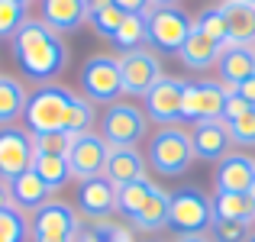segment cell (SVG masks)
Returning a JSON list of instances; mask_svg holds the SVG:
<instances>
[{
	"label": "cell",
	"mask_w": 255,
	"mask_h": 242,
	"mask_svg": "<svg viewBox=\"0 0 255 242\" xmlns=\"http://www.w3.org/2000/svg\"><path fill=\"white\" fill-rule=\"evenodd\" d=\"M10 45H13L16 65L32 81H52L68 65V45L42 19H26L16 29V36L10 39Z\"/></svg>",
	"instance_id": "cell-1"
},
{
	"label": "cell",
	"mask_w": 255,
	"mask_h": 242,
	"mask_svg": "<svg viewBox=\"0 0 255 242\" xmlns=\"http://www.w3.org/2000/svg\"><path fill=\"white\" fill-rule=\"evenodd\" d=\"M71 104V91L58 84H45L26 100V129L32 136H45V132H65V113Z\"/></svg>",
	"instance_id": "cell-2"
},
{
	"label": "cell",
	"mask_w": 255,
	"mask_h": 242,
	"mask_svg": "<svg viewBox=\"0 0 255 242\" xmlns=\"http://www.w3.org/2000/svg\"><path fill=\"white\" fill-rule=\"evenodd\" d=\"M191 161H194L191 132L181 126H162L149 145V165L162 178H178L191 168Z\"/></svg>",
	"instance_id": "cell-3"
},
{
	"label": "cell",
	"mask_w": 255,
	"mask_h": 242,
	"mask_svg": "<svg viewBox=\"0 0 255 242\" xmlns=\"http://www.w3.org/2000/svg\"><path fill=\"white\" fill-rule=\"evenodd\" d=\"M81 87H84V97L91 104H117L123 97V71H120V58L117 55H91L81 68Z\"/></svg>",
	"instance_id": "cell-4"
},
{
	"label": "cell",
	"mask_w": 255,
	"mask_h": 242,
	"mask_svg": "<svg viewBox=\"0 0 255 242\" xmlns=\"http://www.w3.org/2000/svg\"><path fill=\"white\" fill-rule=\"evenodd\" d=\"M145 129H149V117L136 104L117 100L100 117V136L107 139L110 149H136V142L145 136Z\"/></svg>",
	"instance_id": "cell-5"
},
{
	"label": "cell",
	"mask_w": 255,
	"mask_h": 242,
	"mask_svg": "<svg viewBox=\"0 0 255 242\" xmlns=\"http://www.w3.org/2000/svg\"><path fill=\"white\" fill-rule=\"evenodd\" d=\"M210 223H213V207L207 194H200L197 187H184V191L171 194L168 230H174L178 236H204Z\"/></svg>",
	"instance_id": "cell-6"
},
{
	"label": "cell",
	"mask_w": 255,
	"mask_h": 242,
	"mask_svg": "<svg viewBox=\"0 0 255 242\" xmlns=\"http://www.w3.org/2000/svg\"><path fill=\"white\" fill-rule=\"evenodd\" d=\"M32 242H75L81 233V217L65 200H49L32 213Z\"/></svg>",
	"instance_id": "cell-7"
},
{
	"label": "cell",
	"mask_w": 255,
	"mask_h": 242,
	"mask_svg": "<svg viewBox=\"0 0 255 242\" xmlns=\"http://www.w3.org/2000/svg\"><path fill=\"white\" fill-rule=\"evenodd\" d=\"M236 87L223 81H187L184 84V100H181V120L200 123V120H220L223 104Z\"/></svg>",
	"instance_id": "cell-8"
},
{
	"label": "cell",
	"mask_w": 255,
	"mask_h": 242,
	"mask_svg": "<svg viewBox=\"0 0 255 242\" xmlns=\"http://www.w3.org/2000/svg\"><path fill=\"white\" fill-rule=\"evenodd\" d=\"M191 29H194L191 16H187L184 10H178V6H155V10L149 13V42L155 45L158 52L178 55V52L184 49Z\"/></svg>",
	"instance_id": "cell-9"
},
{
	"label": "cell",
	"mask_w": 255,
	"mask_h": 242,
	"mask_svg": "<svg viewBox=\"0 0 255 242\" xmlns=\"http://www.w3.org/2000/svg\"><path fill=\"white\" fill-rule=\"evenodd\" d=\"M120 71H123V91L132 94V97H145L152 87L158 84L162 75V62L152 49H132L120 55Z\"/></svg>",
	"instance_id": "cell-10"
},
{
	"label": "cell",
	"mask_w": 255,
	"mask_h": 242,
	"mask_svg": "<svg viewBox=\"0 0 255 242\" xmlns=\"http://www.w3.org/2000/svg\"><path fill=\"white\" fill-rule=\"evenodd\" d=\"M32 158H36L32 132L23 126H0V178H19L23 171L32 168Z\"/></svg>",
	"instance_id": "cell-11"
},
{
	"label": "cell",
	"mask_w": 255,
	"mask_h": 242,
	"mask_svg": "<svg viewBox=\"0 0 255 242\" xmlns=\"http://www.w3.org/2000/svg\"><path fill=\"white\" fill-rule=\"evenodd\" d=\"M107 155H110V145L100 132H81V136L71 139V149H68V168H71V178L78 181H91L104 174Z\"/></svg>",
	"instance_id": "cell-12"
},
{
	"label": "cell",
	"mask_w": 255,
	"mask_h": 242,
	"mask_svg": "<svg viewBox=\"0 0 255 242\" xmlns=\"http://www.w3.org/2000/svg\"><path fill=\"white\" fill-rule=\"evenodd\" d=\"M184 84H187L184 78L165 75L142 97L145 100V117H149L152 123H158V126H178V120H181V100H184Z\"/></svg>",
	"instance_id": "cell-13"
},
{
	"label": "cell",
	"mask_w": 255,
	"mask_h": 242,
	"mask_svg": "<svg viewBox=\"0 0 255 242\" xmlns=\"http://www.w3.org/2000/svg\"><path fill=\"white\" fill-rule=\"evenodd\" d=\"M230 123L223 117L220 120H200L191 129V145H194V158L204 161H220L223 155H230Z\"/></svg>",
	"instance_id": "cell-14"
},
{
	"label": "cell",
	"mask_w": 255,
	"mask_h": 242,
	"mask_svg": "<svg viewBox=\"0 0 255 242\" xmlns=\"http://www.w3.org/2000/svg\"><path fill=\"white\" fill-rule=\"evenodd\" d=\"M255 181V158L246 152H230L217 161V171H213V187L217 194L223 191H239L246 194Z\"/></svg>",
	"instance_id": "cell-15"
},
{
	"label": "cell",
	"mask_w": 255,
	"mask_h": 242,
	"mask_svg": "<svg viewBox=\"0 0 255 242\" xmlns=\"http://www.w3.org/2000/svg\"><path fill=\"white\" fill-rule=\"evenodd\" d=\"M78 210L91 220H107L110 213H117V187L104 174L81 181V187H78Z\"/></svg>",
	"instance_id": "cell-16"
},
{
	"label": "cell",
	"mask_w": 255,
	"mask_h": 242,
	"mask_svg": "<svg viewBox=\"0 0 255 242\" xmlns=\"http://www.w3.org/2000/svg\"><path fill=\"white\" fill-rule=\"evenodd\" d=\"M42 3V23L49 29L62 32H75L87 23V0H39Z\"/></svg>",
	"instance_id": "cell-17"
},
{
	"label": "cell",
	"mask_w": 255,
	"mask_h": 242,
	"mask_svg": "<svg viewBox=\"0 0 255 242\" xmlns=\"http://www.w3.org/2000/svg\"><path fill=\"white\" fill-rule=\"evenodd\" d=\"M104 178L110 181L113 187L142 181L145 178V158L139 155V149H110L107 165H104Z\"/></svg>",
	"instance_id": "cell-18"
},
{
	"label": "cell",
	"mask_w": 255,
	"mask_h": 242,
	"mask_svg": "<svg viewBox=\"0 0 255 242\" xmlns=\"http://www.w3.org/2000/svg\"><path fill=\"white\" fill-rule=\"evenodd\" d=\"M223 16L230 26V45L255 49V6L246 0H223Z\"/></svg>",
	"instance_id": "cell-19"
},
{
	"label": "cell",
	"mask_w": 255,
	"mask_h": 242,
	"mask_svg": "<svg viewBox=\"0 0 255 242\" xmlns=\"http://www.w3.org/2000/svg\"><path fill=\"white\" fill-rule=\"evenodd\" d=\"M220 81L230 87H239L243 81H249L255 75V49H246V45H226L220 52Z\"/></svg>",
	"instance_id": "cell-20"
},
{
	"label": "cell",
	"mask_w": 255,
	"mask_h": 242,
	"mask_svg": "<svg viewBox=\"0 0 255 242\" xmlns=\"http://www.w3.org/2000/svg\"><path fill=\"white\" fill-rule=\"evenodd\" d=\"M10 197H13V207L36 213L42 204H49V200H52V187L29 168V171H23L19 178L10 181Z\"/></svg>",
	"instance_id": "cell-21"
},
{
	"label": "cell",
	"mask_w": 255,
	"mask_h": 242,
	"mask_svg": "<svg viewBox=\"0 0 255 242\" xmlns=\"http://www.w3.org/2000/svg\"><path fill=\"white\" fill-rule=\"evenodd\" d=\"M220 52H223V45L213 42L207 32H200L197 26H194L191 36H187V42H184V49H181L178 55L191 71H207V68H213V65L220 62Z\"/></svg>",
	"instance_id": "cell-22"
},
{
	"label": "cell",
	"mask_w": 255,
	"mask_h": 242,
	"mask_svg": "<svg viewBox=\"0 0 255 242\" xmlns=\"http://www.w3.org/2000/svg\"><path fill=\"white\" fill-rule=\"evenodd\" d=\"M26 94L23 81H16L13 75H0V126H16V120L26 110Z\"/></svg>",
	"instance_id": "cell-23"
},
{
	"label": "cell",
	"mask_w": 255,
	"mask_h": 242,
	"mask_svg": "<svg viewBox=\"0 0 255 242\" xmlns=\"http://www.w3.org/2000/svg\"><path fill=\"white\" fill-rule=\"evenodd\" d=\"M168 207H171V194H165L162 187H158L155 194L149 197V204L142 207V210L132 217V226L142 233H158L168 226Z\"/></svg>",
	"instance_id": "cell-24"
},
{
	"label": "cell",
	"mask_w": 255,
	"mask_h": 242,
	"mask_svg": "<svg viewBox=\"0 0 255 242\" xmlns=\"http://www.w3.org/2000/svg\"><path fill=\"white\" fill-rule=\"evenodd\" d=\"M210 207H213V220H246V223H252V220H255V210H252L249 197L239 194V191L213 194Z\"/></svg>",
	"instance_id": "cell-25"
},
{
	"label": "cell",
	"mask_w": 255,
	"mask_h": 242,
	"mask_svg": "<svg viewBox=\"0 0 255 242\" xmlns=\"http://www.w3.org/2000/svg\"><path fill=\"white\" fill-rule=\"evenodd\" d=\"M155 191H158V187L152 184L149 178L117 187V213H123V217H129V220H132V217H136V213L142 210L145 204H149V197H152Z\"/></svg>",
	"instance_id": "cell-26"
},
{
	"label": "cell",
	"mask_w": 255,
	"mask_h": 242,
	"mask_svg": "<svg viewBox=\"0 0 255 242\" xmlns=\"http://www.w3.org/2000/svg\"><path fill=\"white\" fill-rule=\"evenodd\" d=\"M113 42L123 52L142 49V45L149 42V16H145V13H126L120 29H117V36H113Z\"/></svg>",
	"instance_id": "cell-27"
},
{
	"label": "cell",
	"mask_w": 255,
	"mask_h": 242,
	"mask_svg": "<svg viewBox=\"0 0 255 242\" xmlns=\"http://www.w3.org/2000/svg\"><path fill=\"white\" fill-rule=\"evenodd\" d=\"M32 171H36L52 191H58V187H65L71 181V168H68V158L65 155H36L32 158Z\"/></svg>",
	"instance_id": "cell-28"
},
{
	"label": "cell",
	"mask_w": 255,
	"mask_h": 242,
	"mask_svg": "<svg viewBox=\"0 0 255 242\" xmlns=\"http://www.w3.org/2000/svg\"><path fill=\"white\" fill-rule=\"evenodd\" d=\"M91 126H94V104L87 97L71 94L68 113H65V132L68 136H81V132H91Z\"/></svg>",
	"instance_id": "cell-29"
},
{
	"label": "cell",
	"mask_w": 255,
	"mask_h": 242,
	"mask_svg": "<svg viewBox=\"0 0 255 242\" xmlns=\"http://www.w3.org/2000/svg\"><path fill=\"white\" fill-rule=\"evenodd\" d=\"M29 239V220L19 207H3L0 210V242H26Z\"/></svg>",
	"instance_id": "cell-30"
},
{
	"label": "cell",
	"mask_w": 255,
	"mask_h": 242,
	"mask_svg": "<svg viewBox=\"0 0 255 242\" xmlns=\"http://www.w3.org/2000/svg\"><path fill=\"white\" fill-rule=\"evenodd\" d=\"M194 26H197L200 32H207L213 42H220L223 49L230 45V26H226V16H223V10H220V6H213V10L200 13V19H197Z\"/></svg>",
	"instance_id": "cell-31"
},
{
	"label": "cell",
	"mask_w": 255,
	"mask_h": 242,
	"mask_svg": "<svg viewBox=\"0 0 255 242\" xmlns=\"http://www.w3.org/2000/svg\"><path fill=\"white\" fill-rule=\"evenodd\" d=\"M26 6L16 0H0V39H13L16 29L26 23Z\"/></svg>",
	"instance_id": "cell-32"
},
{
	"label": "cell",
	"mask_w": 255,
	"mask_h": 242,
	"mask_svg": "<svg viewBox=\"0 0 255 242\" xmlns=\"http://www.w3.org/2000/svg\"><path fill=\"white\" fill-rule=\"evenodd\" d=\"M210 233L213 242H249V223L246 220H213Z\"/></svg>",
	"instance_id": "cell-33"
},
{
	"label": "cell",
	"mask_w": 255,
	"mask_h": 242,
	"mask_svg": "<svg viewBox=\"0 0 255 242\" xmlns=\"http://www.w3.org/2000/svg\"><path fill=\"white\" fill-rule=\"evenodd\" d=\"M230 123V136L236 145H246V149H255V107L246 110L243 117L236 120H226Z\"/></svg>",
	"instance_id": "cell-34"
},
{
	"label": "cell",
	"mask_w": 255,
	"mask_h": 242,
	"mask_svg": "<svg viewBox=\"0 0 255 242\" xmlns=\"http://www.w3.org/2000/svg\"><path fill=\"white\" fill-rule=\"evenodd\" d=\"M68 132H45V136H32V145H36V155H68L71 149Z\"/></svg>",
	"instance_id": "cell-35"
},
{
	"label": "cell",
	"mask_w": 255,
	"mask_h": 242,
	"mask_svg": "<svg viewBox=\"0 0 255 242\" xmlns=\"http://www.w3.org/2000/svg\"><path fill=\"white\" fill-rule=\"evenodd\" d=\"M123 16H126V13L120 10L117 3H113V6H107V10L94 13V16L87 19V23H91L94 29H97L100 36H104V39H113V36H117V29H120V23H123Z\"/></svg>",
	"instance_id": "cell-36"
},
{
	"label": "cell",
	"mask_w": 255,
	"mask_h": 242,
	"mask_svg": "<svg viewBox=\"0 0 255 242\" xmlns=\"http://www.w3.org/2000/svg\"><path fill=\"white\" fill-rule=\"evenodd\" d=\"M94 230L104 236V242H136L129 226H120V223H110V220H94Z\"/></svg>",
	"instance_id": "cell-37"
},
{
	"label": "cell",
	"mask_w": 255,
	"mask_h": 242,
	"mask_svg": "<svg viewBox=\"0 0 255 242\" xmlns=\"http://www.w3.org/2000/svg\"><path fill=\"white\" fill-rule=\"evenodd\" d=\"M246 110H252V104L239 91H233L230 97H226V104H223V120H236V117H243Z\"/></svg>",
	"instance_id": "cell-38"
},
{
	"label": "cell",
	"mask_w": 255,
	"mask_h": 242,
	"mask_svg": "<svg viewBox=\"0 0 255 242\" xmlns=\"http://www.w3.org/2000/svg\"><path fill=\"white\" fill-rule=\"evenodd\" d=\"M113 3H117L123 13H145V16L155 10V6H152V0H113Z\"/></svg>",
	"instance_id": "cell-39"
},
{
	"label": "cell",
	"mask_w": 255,
	"mask_h": 242,
	"mask_svg": "<svg viewBox=\"0 0 255 242\" xmlns=\"http://www.w3.org/2000/svg\"><path fill=\"white\" fill-rule=\"evenodd\" d=\"M236 91H239V94H243V97H246V100H249V104L255 107V75H252L249 81H243V84H239Z\"/></svg>",
	"instance_id": "cell-40"
},
{
	"label": "cell",
	"mask_w": 255,
	"mask_h": 242,
	"mask_svg": "<svg viewBox=\"0 0 255 242\" xmlns=\"http://www.w3.org/2000/svg\"><path fill=\"white\" fill-rule=\"evenodd\" d=\"M75 242H104V236H100V233L94 230V226H87V230L78 233V239H75Z\"/></svg>",
	"instance_id": "cell-41"
},
{
	"label": "cell",
	"mask_w": 255,
	"mask_h": 242,
	"mask_svg": "<svg viewBox=\"0 0 255 242\" xmlns=\"http://www.w3.org/2000/svg\"><path fill=\"white\" fill-rule=\"evenodd\" d=\"M3 207H13V197H10V181L0 178V210Z\"/></svg>",
	"instance_id": "cell-42"
},
{
	"label": "cell",
	"mask_w": 255,
	"mask_h": 242,
	"mask_svg": "<svg viewBox=\"0 0 255 242\" xmlns=\"http://www.w3.org/2000/svg\"><path fill=\"white\" fill-rule=\"evenodd\" d=\"M107 6H113V0H87V13H91V16L100 13V10H107ZM91 16H87V19H91Z\"/></svg>",
	"instance_id": "cell-43"
},
{
	"label": "cell",
	"mask_w": 255,
	"mask_h": 242,
	"mask_svg": "<svg viewBox=\"0 0 255 242\" xmlns=\"http://www.w3.org/2000/svg\"><path fill=\"white\" fill-rule=\"evenodd\" d=\"M178 242H213V239H207V236H178Z\"/></svg>",
	"instance_id": "cell-44"
},
{
	"label": "cell",
	"mask_w": 255,
	"mask_h": 242,
	"mask_svg": "<svg viewBox=\"0 0 255 242\" xmlns=\"http://www.w3.org/2000/svg\"><path fill=\"white\" fill-rule=\"evenodd\" d=\"M246 197H249V204H252V210H255V181H252L249 191H246Z\"/></svg>",
	"instance_id": "cell-45"
},
{
	"label": "cell",
	"mask_w": 255,
	"mask_h": 242,
	"mask_svg": "<svg viewBox=\"0 0 255 242\" xmlns=\"http://www.w3.org/2000/svg\"><path fill=\"white\" fill-rule=\"evenodd\" d=\"M178 0H152V6H174Z\"/></svg>",
	"instance_id": "cell-46"
},
{
	"label": "cell",
	"mask_w": 255,
	"mask_h": 242,
	"mask_svg": "<svg viewBox=\"0 0 255 242\" xmlns=\"http://www.w3.org/2000/svg\"><path fill=\"white\" fill-rule=\"evenodd\" d=\"M16 3H23V6H29V3H32V0H16Z\"/></svg>",
	"instance_id": "cell-47"
},
{
	"label": "cell",
	"mask_w": 255,
	"mask_h": 242,
	"mask_svg": "<svg viewBox=\"0 0 255 242\" xmlns=\"http://www.w3.org/2000/svg\"><path fill=\"white\" fill-rule=\"evenodd\" d=\"M246 3H252V6H255V0H246Z\"/></svg>",
	"instance_id": "cell-48"
},
{
	"label": "cell",
	"mask_w": 255,
	"mask_h": 242,
	"mask_svg": "<svg viewBox=\"0 0 255 242\" xmlns=\"http://www.w3.org/2000/svg\"><path fill=\"white\" fill-rule=\"evenodd\" d=\"M249 242H255V233H252V239H249Z\"/></svg>",
	"instance_id": "cell-49"
}]
</instances>
